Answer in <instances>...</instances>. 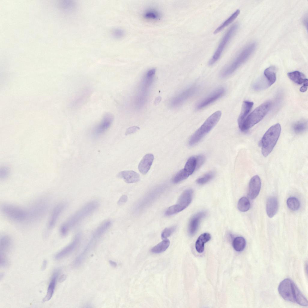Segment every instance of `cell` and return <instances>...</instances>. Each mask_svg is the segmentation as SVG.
<instances>
[{"instance_id": "47", "label": "cell", "mask_w": 308, "mask_h": 308, "mask_svg": "<svg viewBox=\"0 0 308 308\" xmlns=\"http://www.w3.org/2000/svg\"><path fill=\"white\" fill-rule=\"evenodd\" d=\"M109 263L113 267H116L117 266V263H116L113 261L109 260Z\"/></svg>"}, {"instance_id": "35", "label": "cell", "mask_w": 308, "mask_h": 308, "mask_svg": "<svg viewBox=\"0 0 308 308\" xmlns=\"http://www.w3.org/2000/svg\"><path fill=\"white\" fill-rule=\"evenodd\" d=\"M143 15L145 18L150 19L157 20L159 19L161 17L160 14L159 12L152 9L146 11Z\"/></svg>"}, {"instance_id": "14", "label": "cell", "mask_w": 308, "mask_h": 308, "mask_svg": "<svg viewBox=\"0 0 308 308\" xmlns=\"http://www.w3.org/2000/svg\"><path fill=\"white\" fill-rule=\"evenodd\" d=\"M80 238V234H77L71 242L57 253L55 256L56 259L59 260L71 253L76 247Z\"/></svg>"}, {"instance_id": "38", "label": "cell", "mask_w": 308, "mask_h": 308, "mask_svg": "<svg viewBox=\"0 0 308 308\" xmlns=\"http://www.w3.org/2000/svg\"><path fill=\"white\" fill-rule=\"evenodd\" d=\"M196 169L199 168L204 163L205 161V157L201 155H198L196 157Z\"/></svg>"}, {"instance_id": "9", "label": "cell", "mask_w": 308, "mask_h": 308, "mask_svg": "<svg viewBox=\"0 0 308 308\" xmlns=\"http://www.w3.org/2000/svg\"><path fill=\"white\" fill-rule=\"evenodd\" d=\"M238 28V24H235L232 26L226 32L214 55L209 61L208 64L210 65L214 64L219 59L226 46L236 33Z\"/></svg>"}, {"instance_id": "32", "label": "cell", "mask_w": 308, "mask_h": 308, "mask_svg": "<svg viewBox=\"0 0 308 308\" xmlns=\"http://www.w3.org/2000/svg\"><path fill=\"white\" fill-rule=\"evenodd\" d=\"M250 204L249 200L246 197L241 198L238 201V208L242 212H245L250 208Z\"/></svg>"}, {"instance_id": "3", "label": "cell", "mask_w": 308, "mask_h": 308, "mask_svg": "<svg viewBox=\"0 0 308 308\" xmlns=\"http://www.w3.org/2000/svg\"><path fill=\"white\" fill-rule=\"evenodd\" d=\"M1 210L5 217L15 222L20 223L34 222L31 207L26 209L13 204H5L1 206Z\"/></svg>"}, {"instance_id": "6", "label": "cell", "mask_w": 308, "mask_h": 308, "mask_svg": "<svg viewBox=\"0 0 308 308\" xmlns=\"http://www.w3.org/2000/svg\"><path fill=\"white\" fill-rule=\"evenodd\" d=\"M256 46L255 43H252L246 46L234 59L222 70L220 73L221 76L225 77L233 73L247 60L254 51Z\"/></svg>"}, {"instance_id": "40", "label": "cell", "mask_w": 308, "mask_h": 308, "mask_svg": "<svg viewBox=\"0 0 308 308\" xmlns=\"http://www.w3.org/2000/svg\"><path fill=\"white\" fill-rule=\"evenodd\" d=\"M124 31L120 29H115L113 32L114 36L117 38L121 37L124 35Z\"/></svg>"}, {"instance_id": "29", "label": "cell", "mask_w": 308, "mask_h": 308, "mask_svg": "<svg viewBox=\"0 0 308 308\" xmlns=\"http://www.w3.org/2000/svg\"><path fill=\"white\" fill-rule=\"evenodd\" d=\"M246 241L242 237L239 236L235 238L233 242L234 249L236 251L240 252L243 251L246 246Z\"/></svg>"}, {"instance_id": "25", "label": "cell", "mask_w": 308, "mask_h": 308, "mask_svg": "<svg viewBox=\"0 0 308 308\" xmlns=\"http://www.w3.org/2000/svg\"><path fill=\"white\" fill-rule=\"evenodd\" d=\"M276 70L275 67L271 66L267 68L264 71V76L270 86L273 84L276 80Z\"/></svg>"}, {"instance_id": "46", "label": "cell", "mask_w": 308, "mask_h": 308, "mask_svg": "<svg viewBox=\"0 0 308 308\" xmlns=\"http://www.w3.org/2000/svg\"><path fill=\"white\" fill-rule=\"evenodd\" d=\"M66 276L65 275H63L60 277L59 279V281L60 282H63L66 279Z\"/></svg>"}, {"instance_id": "10", "label": "cell", "mask_w": 308, "mask_h": 308, "mask_svg": "<svg viewBox=\"0 0 308 308\" xmlns=\"http://www.w3.org/2000/svg\"><path fill=\"white\" fill-rule=\"evenodd\" d=\"M114 120V116L110 113H106L103 116L100 122L94 128V135L99 136L105 132L111 126Z\"/></svg>"}, {"instance_id": "1", "label": "cell", "mask_w": 308, "mask_h": 308, "mask_svg": "<svg viewBox=\"0 0 308 308\" xmlns=\"http://www.w3.org/2000/svg\"><path fill=\"white\" fill-rule=\"evenodd\" d=\"M279 293L285 300L296 303L300 305H308V301L294 282L287 278L280 283L278 288Z\"/></svg>"}, {"instance_id": "18", "label": "cell", "mask_w": 308, "mask_h": 308, "mask_svg": "<svg viewBox=\"0 0 308 308\" xmlns=\"http://www.w3.org/2000/svg\"><path fill=\"white\" fill-rule=\"evenodd\" d=\"M59 270L57 269L54 272L49 283L46 295L43 299L44 302L49 301L52 297L55 290L56 281L59 276Z\"/></svg>"}, {"instance_id": "45", "label": "cell", "mask_w": 308, "mask_h": 308, "mask_svg": "<svg viewBox=\"0 0 308 308\" xmlns=\"http://www.w3.org/2000/svg\"><path fill=\"white\" fill-rule=\"evenodd\" d=\"M161 100V97H159L156 98L155 101H154V103L155 105H157L158 104Z\"/></svg>"}, {"instance_id": "34", "label": "cell", "mask_w": 308, "mask_h": 308, "mask_svg": "<svg viewBox=\"0 0 308 308\" xmlns=\"http://www.w3.org/2000/svg\"><path fill=\"white\" fill-rule=\"evenodd\" d=\"M189 175L184 169L179 171L174 176L172 181L174 183H178L187 178Z\"/></svg>"}, {"instance_id": "39", "label": "cell", "mask_w": 308, "mask_h": 308, "mask_svg": "<svg viewBox=\"0 0 308 308\" xmlns=\"http://www.w3.org/2000/svg\"><path fill=\"white\" fill-rule=\"evenodd\" d=\"M140 129V128L137 126H132L128 128L125 132L126 135L132 134L135 133Z\"/></svg>"}, {"instance_id": "16", "label": "cell", "mask_w": 308, "mask_h": 308, "mask_svg": "<svg viewBox=\"0 0 308 308\" xmlns=\"http://www.w3.org/2000/svg\"><path fill=\"white\" fill-rule=\"evenodd\" d=\"M206 215L205 211H202L196 213L192 217L188 226V231L190 235H193L196 233L201 220Z\"/></svg>"}, {"instance_id": "28", "label": "cell", "mask_w": 308, "mask_h": 308, "mask_svg": "<svg viewBox=\"0 0 308 308\" xmlns=\"http://www.w3.org/2000/svg\"><path fill=\"white\" fill-rule=\"evenodd\" d=\"M170 242L167 239H164L161 242L154 246L151 250L153 253H159L165 251L168 247Z\"/></svg>"}, {"instance_id": "33", "label": "cell", "mask_w": 308, "mask_h": 308, "mask_svg": "<svg viewBox=\"0 0 308 308\" xmlns=\"http://www.w3.org/2000/svg\"><path fill=\"white\" fill-rule=\"evenodd\" d=\"M287 204L288 207L293 211L298 210L300 205L298 199L294 197H290L288 198L287 201Z\"/></svg>"}, {"instance_id": "24", "label": "cell", "mask_w": 308, "mask_h": 308, "mask_svg": "<svg viewBox=\"0 0 308 308\" xmlns=\"http://www.w3.org/2000/svg\"><path fill=\"white\" fill-rule=\"evenodd\" d=\"M211 239L210 234L208 233H204L201 235L196 240L195 247L197 251L202 253L204 250V244L209 241Z\"/></svg>"}, {"instance_id": "4", "label": "cell", "mask_w": 308, "mask_h": 308, "mask_svg": "<svg viewBox=\"0 0 308 308\" xmlns=\"http://www.w3.org/2000/svg\"><path fill=\"white\" fill-rule=\"evenodd\" d=\"M272 106V103L267 101L255 109L246 117L239 127L242 131H245L261 121L268 113Z\"/></svg>"}, {"instance_id": "11", "label": "cell", "mask_w": 308, "mask_h": 308, "mask_svg": "<svg viewBox=\"0 0 308 308\" xmlns=\"http://www.w3.org/2000/svg\"><path fill=\"white\" fill-rule=\"evenodd\" d=\"M224 92L225 89L223 88L217 89L200 101L197 104L196 109H202L210 105L221 97Z\"/></svg>"}, {"instance_id": "8", "label": "cell", "mask_w": 308, "mask_h": 308, "mask_svg": "<svg viewBox=\"0 0 308 308\" xmlns=\"http://www.w3.org/2000/svg\"><path fill=\"white\" fill-rule=\"evenodd\" d=\"M193 192L191 189L184 191L180 196L177 204L171 206L166 211L165 214L171 216L178 213L186 208L191 202Z\"/></svg>"}, {"instance_id": "31", "label": "cell", "mask_w": 308, "mask_h": 308, "mask_svg": "<svg viewBox=\"0 0 308 308\" xmlns=\"http://www.w3.org/2000/svg\"><path fill=\"white\" fill-rule=\"evenodd\" d=\"M270 86L269 83L265 76L259 79L254 84L253 86V88L257 91L265 89Z\"/></svg>"}, {"instance_id": "13", "label": "cell", "mask_w": 308, "mask_h": 308, "mask_svg": "<svg viewBox=\"0 0 308 308\" xmlns=\"http://www.w3.org/2000/svg\"><path fill=\"white\" fill-rule=\"evenodd\" d=\"M110 220L105 221L98 226L94 231L88 242V244L93 246L97 241L103 235L109 228L111 225Z\"/></svg>"}, {"instance_id": "43", "label": "cell", "mask_w": 308, "mask_h": 308, "mask_svg": "<svg viewBox=\"0 0 308 308\" xmlns=\"http://www.w3.org/2000/svg\"><path fill=\"white\" fill-rule=\"evenodd\" d=\"M156 71V69H151L148 72L146 75L148 76H151L155 73Z\"/></svg>"}, {"instance_id": "26", "label": "cell", "mask_w": 308, "mask_h": 308, "mask_svg": "<svg viewBox=\"0 0 308 308\" xmlns=\"http://www.w3.org/2000/svg\"><path fill=\"white\" fill-rule=\"evenodd\" d=\"M240 10H237L219 26L214 31V33L217 34L232 23L238 17L240 13Z\"/></svg>"}, {"instance_id": "5", "label": "cell", "mask_w": 308, "mask_h": 308, "mask_svg": "<svg viewBox=\"0 0 308 308\" xmlns=\"http://www.w3.org/2000/svg\"><path fill=\"white\" fill-rule=\"evenodd\" d=\"M221 115L220 111L211 115L191 136L189 141V145L192 146L198 143L216 125Z\"/></svg>"}, {"instance_id": "41", "label": "cell", "mask_w": 308, "mask_h": 308, "mask_svg": "<svg viewBox=\"0 0 308 308\" xmlns=\"http://www.w3.org/2000/svg\"><path fill=\"white\" fill-rule=\"evenodd\" d=\"M128 198L126 196L123 195L121 196L118 202L119 205H121L125 203L127 200Z\"/></svg>"}, {"instance_id": "36", "label": "cell", "mask_w": 308, "mask_h": 308, "mask_svg": "<svg viewBox=\"0 0 308 308\" xmlns=\"http://www.w3.org/2000/svg\"><path fill=\"white\" fill-rule=\"evenodd\" d=\"M214 173L213 172L210 171L202 177L198 178L196 180V182L200 184H205L211 180L214 176Z\"/></svg>"}, {"instance_id": "20", "label": "cell", "mask_w": 308, "mask_h": 308, "mask_svg": "<svg viewBox=\"0 0 308 308\" xmlns=\"http://www.w3.org/2000/svg\"><path fill=\"white\" fill-rule=\"evenodd\" d=\"M118 176L124 179L127 183H135L139 181V175L133 171H125L119 172Z\"/></svg>"}, {"instance_id": "2", "label": "cell", "mask_w": 308, "mask_h": 308, "mask_svg": "<svg viewBox=\"0 0 308 308\" xmlns=\"http://www.w3.org/2000/svg\"><path fill=\"white\" fill-rule=\"evenodd\" d=\"M99 205L96 201H91L86 204L63 224L60 229V234L66 236L73 227L94 212Z\"/></svg>"}, {"instance_id": "21", "label": "cell", "mask_w": 308, "mask_h": 308, "mask_svg": "<svg viewBox=\"0 0 308 308\" xmlns=\"http://www.w3.org/2000/svg\"><path fill=\"white\" fill-rule=\"evenodd\" d=\"M279 208V202L275 197H269L267 201L266 212L270 217H273L276 213Z\"/></svg>"}, {"instance_id": "37", "label": "cell", "mask_w": 308, "mask_h": 308, "mask_svg": "<svg viewBox=\"0 0 308 308\" xmlns=\"http://www.w3.org/2000/svg\"><path fill=\"white\" fill-rule=\"evenodd\" d=\"M176 227L173 226L167 228L165 229L161 233V236L163 239H167L175 231Z\"/></svg>"}, {"instance_id": "44", "label": "cell", "mask_w": 308, "mask_h": 308, "mask_svg": "<svg viewBox=\"0 0 308 308\" xmlns=\"http://www.w3.org/2000/svg\"><path fill=\"white\" fill-rule=\"evenodd\" d=\"M47 262L46 260H44L42 263V270H45L46 267L47 265Z\"/></svg>"}, {"instance_id": "42", "label": "cell", "mask_w": 308, "mask_h": 308, "mask_svg": "<svg viewBox=\"0 0 308 308\" xmlns=\"http://www.w3.org/2000/svg\"><path fill=\"white\" fill-rule=\"evenodd\" d=\"M308 88V84L303 85L300 89V91L302 92H304L306 91Z\"/></svg>"}, {"instance_id": "23", "label": "cell", "mask_w": 308, "mask_h": 308, "mask_svg": "<svg viewBox=\"0 0 308 308\" xmlns=\"http://www.w3.org/2000/svg\"><path fill=\"white\" fill-rule=\"evenodd\" d=\"M287 75L291 80L297 84H308L307 79L303 73L299 71H295L288 72Z\"/></svg>"}, {"instance_id": "7", "label": "cell", "mask_w": 308, "mask_h": 308, "mask_svg": "<svg viewBox=\"0 0 308 308\" xmlns=\"http://www.w3.org/2000/svg\"><path fill=\"white\" fill-rule=\"evenodd\" d=\"M281 126L277 123L270 127L263 135L261 140V151L265 157L272 152L278 140L281 132Z\"/></svg>"}, {"instance_id": "27", "label": "cell", "mask_w": 308, "mask_h": 308, "mask_svg": "<svg viewBox=\"0 0 308 308\" xmlns=\"http://www.w3.org/2000/svg\"><path fill=\"white\" fill-rule=\"evenodd\" d=\"M196 157L192 156L188 159L183 169L190 175L193 173L196 169Z\"/></svg>"}, {"instance_id": "30", "label": "cell", "mask_w": 308, "mask_h": 308, "mask_svg": "<svg viewBox=\"0 0 308 308\" xmlns=\"http://www.w3.org/2000/svg\"><path fill=\"white\" fill-rule=\"evenodd\" d=\"M307 121L304 120H300L294 124L292 126V129L295 133L300 134L307 130Z\"/></svg>"}, {"instance_id": "17", "label": "cell", "mask_w": 308, "mask_h": 308, "mask_svg": "<svg viewBox=\"0 0 308 308\" xmlns=\"http://www.w3.org/2000/svg\"><path fill=\"white\" fill-rule=\"evenodd\" d=\"M154 159V156L152 154L145 155L139 164L138 169L139 171L143 174H146L150 169Z\"/></svg>"}, {"instance_id": "22", "label": "cell", "mask_w": 308, "mask_h": 308, "mask_svg": "<svg viewBox=\"0 0 308 308\" xmlns=\"http://www.w3.org/2000/svg\"><path fill=\"white\" fill-rule=\"evenodd\" d=\"M253 102L245 101L243 102L240 113L238 119L239 127L248 116L253 106Z\"/></svg>"}, {"instance_id": "19", "label": "cell", "mask_w": 308, "mask_h": 308, "mask_svg": "<svg viewBox=\"0 0 308 308\" xmlns=\"http://www.w3.org/2000/svg\"><path fill=\"white\" fill-rule=\"evenodd\" d=\"M12 245L11 238L8 235H3L0 238V257H6V254L10 250Z\"/></svg>"}, {"instance_id": "12", "label": "cell", "mask_w": 308, "mask_h": 308, "mask_svg": "<svg viewBox=\"0 0 308 308\" xmlns=\"http://www.w3.org/2000/svg\"><path fill=\"white\" fill-rule=\"evenodd\" d=\"M261 181L258 175H255L251 179L249 183L248 196L251 199H255L260 192L261 187Z\"/></svg>"}, {"instance_id": "15", "label": "cell", "mask_w": 308, "mask_h": 308, "mask_svg": "<svg viewBox=\"0 0 308 308\" xmlns=\"http://www.w3.org/2000/svg\"><path fill=\"white\" fill-rule=\"evenodd\" d=\"M66 206L65 203H61L57 205L53 209L48 221V229H51L54 226Z\"/></svg>"}]
</instances>
